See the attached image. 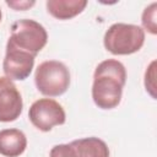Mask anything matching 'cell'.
Here are the masks:
<instances>
[{
	"mask_svg": "<svg viewBox=\"0 0 157 157\" xmlns=\"http://www.w3.org/2000/svg\"><path fill=\"white\" fill-rule=\"evenodd\" d=\"M28 118L34 128L47 132L56 125H63L66 114L61 104L52 98H40L32 103L28 110Z\"/></svg>",
	"mask_w": 157,
	"mask_h": 157,
	"instance_id": "5b68a950",
	"label": "cell"
},
{
	"mask_svg": "<svg viewBox=\"0 0 157 157\" xmlns=\"http://www.w3.org/2000/svg\"><path fill=\"white\" fill-rule=\"evenodd\" d=\"M155 66H156V60H153L148 65V67L145 72V88L151 94V97L153 99H156V82H155L156 70H155Z\"/></svg>",
	"mask_w": 157,
	"mask_h": 157,
	"instance_id": "7c38bea8",
	"label": "cell"
},
{
	"mask_svg": "<svg viewBox=\"0 0 157 157\" xmlns=\"http://www.w3.org/2000/svg\"><path fill=\"white\" fill-rule=\"evenodd\" d=\"M126 82L125 66L115 59L99 63L93 74L92 99L101 109H113L119 105Z\"/></svg>",
	"mask_w": 157,
	"mask_h": 157,
	"instance_id": "6da1fadb",
	"label": "cell"
},
{
	"mask_svg": "<svg viewBox=\"0 0 157 157\" xmlns=\"http://www.w3.org/2000/svg\"><path fill=\"white\" fill-rule=\"evenodd\" d=\"M10 32L11 34L7 42L34 56L48 42V33L45 28L34 20L23 18L15 21L11 25Z\"/></svg>",
	"mask_w": 157,
	"mask_h": 157,
	"instance_id": "277c9868",
	"label": "cell"
},
{
	"mask_svg": "<svg viewBox=\"0 0 157 157\" xmlns=\"http://www.w3.org/2000/svg\"><path fill=\"white\" fill-rule=\"evenodd\" d=\"M49 157H77L71 144H60L52 147Z\"/></svg>",
	"mask_w": 157,
	"mask_h": 157,
	"instance_id": "4fadbf2b",
	"label": "cell"
},
{
	"mask_svg": "<svg viewBox=\"0 0 157 157\" xmlns=\"http://www.w3.org/2000/svg\"><path fill=\"white\" fill-rule=\"evenodd\" d=\"M77 157H109V148L107 144L94 136L74 140L70 142Z\"/></svg>",
	"mask_w": 157,
	"mask_h": 157,
	"instance_id": "30bf717a",
	"label": "cell"
},
{
	"mask_svg": "<svg viewBox=\"0 0 157 157\" xmlns=\"http://www.w3.org/2000/svg\"><path fill=\"white\" fill-rule=\"evenodd\" d=\"M27 147V137L18 129L0 130V155L5 157H18Z\"/></svg>",
	"mask_w": 157,
	"mask_h": 157,
	"instance_id": "ba28073f",
	"label": "cell"
},
{
	"mask_svg": "<svg viewBox=\"0 0 157 157\" xmlns=\"http://www.w3.org/2000/svg\"><path fill=\"white\" fill-rule=\"evenodd\" d=\"M156 15H157V2H152L148 5L141 16V23H142V29L150 32L151 34L157 33V21H156Z\"/></svg>",
	"mask_w": 157,
	"mask_h": 157,
	"instance_id": "8fae6325",
	"label": "cell"
},
{
	"mask_svg": "<svg viewBox=\"0 0 157 157\" xmlns=\"http://www.w3.org/2000/svg\"><path fill=\"white\" fill-rule=\"evenodd\" d=\"M70 81L71 77L67 66L58 60L40 63L34 72L36 87L47 97H59L64 94L70 86Z\"/></svg>",
	"mask_w": 157,
	"mask_h": 157,
	"instance_id": "3957f363",
	"label": "cell"
},
{
	"mask_svg": "<svg viewBox=\"0 0 157 157\" xmlns=\"http://www.w3.org/2000/svg\"><path fill=\"white\" fill-rule=\"evenodd\" d=\"M23 102L16 85L7 77H0V121H15L22 113Z\"/></svg>",
	"mask_w": 157,
	"mask_h": 157,
	"instance_id": "52a82bcc",
	"label": "cell"
},
{
	"mask_svg": "<svg viewBox=\"0 0 157 157\" xmlns=\"http://www.w3.org/2000/svg\"><path fill=\"white\" fill-rule=\"evenodd\" d=\"M145 43L142 27L131 23H114L104 33V48L113 55H130L139 52Z\"/></svg>",
	"mask_w": 157,
	"mask_h": 157,
	"instance_id": "7a4b0ae2",
	"label": "cell"
},
{
	"mask_svg": "<svg viewBox=\"0 0 157 157\" xmlns=\"http://www.w3.org/2000/svg\"><path fill=\"white\" fill-rule=\"evenodd\" d=\"M5 2H6L7 6H10L11 9L16 10V11L28 10L36 4L34 0H6Z\"/></svg>",
	"mask_w": 157,
	"mask_h": 157,
	"instance_id": "5bb4252c",
	"label": "cell"
},
{
	"mask_svg": "<svg viewBox=\"0 0 157 157\" xmlns=\"http://www.w3.org/2000/svg\"><path fill=\"white\" fill-rule=\"evenodd\" d=\"M1 17H2V13H1V9H0V22H1Z\"/></svg>",
	"mask_w": 157,
	"mask_h": 157,
	"instance_id": "9a60e30c",
	"label": "cell"
},
{
	"mask_svg": "<svg viewBox=\"0 0 157 157\" xmlns=\"http://www.w3.org/2000/svg\"><path fill=\"white\" fill-rule=\"evenodd\" d=\"M47 11L58 20H70L80 15L87 6L86 0H48Z\"/></svg>",
	"mask_w": 157,
	"mask_h": 157,
	"instance_id": "9c48e42d",
	"label": "cell"
},
{
	"mask_svg": "<svg viewBox=\"0 0 157 157\" xmlns=\"http://www.w3.org/2000/svg\"><path fill=\"white\" fill-rule=\"evenodd\" d=\"M34 55L21 50L12 45L11 43H6V53L2 63V70L5 77L11 81H23L26 80L34 66Z\"/></svg>",
	"mask_w": 157,
	"mask_h": 157,
	"instance_id": "8992f818",
	"label": "cell"
}]
</instances>
